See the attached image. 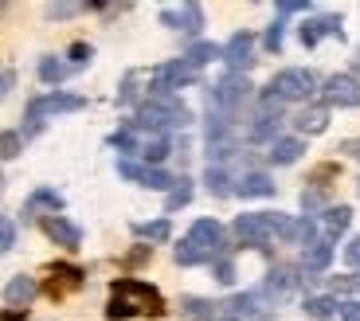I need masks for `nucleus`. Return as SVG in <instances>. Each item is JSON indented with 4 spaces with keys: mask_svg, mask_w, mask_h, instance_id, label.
<instances>
[{
    "mask_svg": "<svg viewBox=\"0 0 360 321\" xmlns=\"http://www.w3.org/2000/svg\"><path fill=\"white\" fill-rule=\"evenodd\" d=\"M224 63H227V75H243L247 67H251V63H255V36H251V32H239V36L227 39Z\"/></svg>",
    "mask_w": 360,
    "mask_h": 321,
    "instance_id": "obj_12",
    "label": "nucleus"
},
{
    "mask_svg": "<svg viewBox=\"0 0 360 321\" xmlns=\"http://www.w3.org/2000/svg\"><path fill=\"white\" fill-rule=\"evenodd\" d=\"M306 8H309L306 0H282V4H278V16H294V12H306Z\"/></svg>",
    "mask_w": 360,
    "mask_h": 321,
    "instance_id": "obj_42",
    "label": "nucleus"
},
{
    "mask_svg": "<svg viewBox=\"0 0 360 321\" xmlns=\"http://www.w3.org/2000/svg\"><path fill=\"white\" fill-rule=\"evenodd\" d=\"M36 290H39V286H36V278L16 275L8 286H4V302H8V306H16V310H20V306H27L32 298H36Z\"/></svg>",
    "mask_w": 360,
    "mask_h": 321,
    "instance_id": "obj_20",
    "label": "nucleus"
},
{
    "mask_svg": "<svg viewBox=\"0 0 360 321\" xmlns=\"http://www.w3.org/2000/svg\"><path fill=\"white\" fill-rule=\"evenodd\" d=\"M329 263H333V243L317 235V239L302 251V270H325Z\"/></svg>",
    "mask_w": 360,
    "mask_h": 321,
    "instance_id": "obj_19",
    "label": "nucleus"
},
{
    "mask_svg": "<svg viewBox=\"0 0 360 321\" xmlns=\"http://www.w3.org/2000/svg\"><path fill=\"white\" fill-rule=\"evenodd\" d=\"M117 177H126V180H134V184H141V188H172V177L165 169H157V165H145V160H134V157H122L117 160Z\"/></svg>",
    "mask_w": 360,
    "mask_h": 321,
    "instance_id": "obj_8",
    "label": "nucleus"
},
{
    "mask_svg": "<svg viewBox=\"0 0 360 321\" xmlns=\"http://www.w3.org/2000/svg\"><path fill=\"white\" fill-rule=\"evenodd\" d=\"M82 8H86V4H51V8H47V16H51V20H63V16H79Z\"/></svg>",
    "mask_w": 360,
    "mask_h": 321,
    "instance_id": "obj_38",
    "label": "nucleus"
},
{
    "mask_svg": "<svg viewBox=\"0 0 360 321\" xmlns=\"http://www.w3.org/2000/svg\"><path fill=\"white\" fill-rule=\"evenodd\" d=\"M302 282H306V278H302V270H294V267H286V263H282V267H270L266 282H262L259 290L266 294L270 306H278V302H286V298L294 294Z\"/></svg>",
    "mask_w": 360,
    "mask_h": 321,
    "instance_id": "obj_9",
    "label": "nucleus"
},
{
    "mask_svg": "<svg viewBox=\"0 0 360 321\" xmlns=\"http://www.w3.org/2000/svg\"><path fill=\"white\" fill-rule=\"evenodd\" d=\"M86 59H90V47L86 44H75L71 47V67H86Z\"/></svg>",
    "mask_w": 360,
    "mask_h": 321,
    "instance_id": "obj_43",
    "label": "nucleus"
},
{
    "mask_svg": "<svg viewBox=\"0 0 360 321\" xmlns=\"http://www.w3.org/2000/svg\"><path fill=\"white\" fill-rule=\"evenodd\" d=\"M349 223H352V208H345V204L325 208V212H321V239H329V243H333L337 235H345V232H349Z\"/></svg>",
    "mask_w": 360,
    "mask_h": 321,
    "instance_id": "obj_18",
    "label": "nucleus"
},
{
    "mask_svg": "<svg viewBox=\"0 0 360 321\" xmlns=\"http://www.w3.org/2000/svg\"><path fill=\"white\" fill-rule=\"evenodd\" d=\"M188 200H192V180L188 177L172 180V192H169V200H165V212H176V208H184Z\"/></svg>",
    "mask_w": 360,
    "mask_h": 321,
    "instance_id": "obj_32",
    "label": "nucleus"
},
{
    "mask_svg": "<svg viewBox=\"0 0 360 321\" xmlns=\"http://www.w3.org/2000/svg\"><path fill=\"white\" fill-rule=\"evenodd\" d=\"M59 208H63V196H59L55 188H36V192L24 200V215H27V220H39V212L59 215Z\"/></svg>",
    "mask_w": 360,
    "mask_h": 321,
    "instance_id": "obj_16",
    "label": "nucleus"
},
{
    "mask_svg": "<svg viewBox=\"0 0 360 321\" xmlns=\"http://www.w3.org/2000/svg\"><path fill=\"white\" fill-rule=\"evenodd\" d=\"M216 302H207V298H184V317L188 321H216Z\"/></svg>",
    "mask_w": 360,
    "mask_h": 321,
    "instance_id": "obj_28",
    "label": "nucleus"
},
{
    "mask_svg": "<svg viewBox=\"0 0 360 321\" xmlns=\"http://www.w3.org/2000/svg\"><path fill=\"white\" fill-rule=\"evenodd\" d=\"M161 24L172 27V32H200L204 27V8L200 4H169V8H161Z\"/></svg>",
    "mask_w": 360,
    "mask_h": 321,
    "instance_id": "obj_13",
    "label": "nucleus"
},
{
    "mask_svg": "<svg viewBox=\"0 0 360 321\" xmlns=\"http://www.w3.org/2000/svg\"><path fill=\"white\" fill-rule=\"evenodd\" d=\"M337 317H341V321H360V302H356V298L341 302V306H337Z\"/></svg>",
    "mask_w": 360,
    "mask_h": 321,
    "instance_id": "obj_39",
    "label": "nucleus"
},
{
    "mask_svg": "<svg viewBox=\"0 0 360 321\" xmlns=\"http://www.w3.org/2000/svg\"><path fill=\"white\" fill-rule=\"evenodd\" d=\"M278 122L282 118H255V125L247 130V137H251V141H270V137L278 134Z\"/></svg>",
    "mask_w": 360,
    "mask_h": 321,
    "instance_id": "obj_33",
    "label": "nucleus"
},
{
    "mask_svg": "<svg viewBox=\"0 0 360 321\" xmlns=\"http://www.w3.org/2000/svg\"><path fill=\"white\" fill-rule=\"evenodd\" d=\"M12 87H16V71H12V67H4V71H0V102L12 94Z\"/></svg>",
    "mask_w": 360,
    "mask_h": 321,
    "instance_id": "obj_40",
    "label": "nucleus"
},
{
    "mask_svg": "<svg viewBox=\"0 0 360 321\" xmlns=\"http://www.w3.org/2000/svg\"><path fill=\"white\" fill-rule=\"evenodd\" d=\"M345 153H349V157H356V160H360V137H356V141H345Z\"/></svg>",
    "mask_w": 360,
    "mask_h": 321,
    "instance_id": "obj_45",
    "label": "nucleus"
},
{
    "mask_svg": "<svg viewBox=\"0 0 360 321\" xmlns=\"http://www.w3.org/2000/svg\"><path fill=\"white\" fill-rule=\"evenodd\" d=\"M134 235H137V239L161 243V239H169V235H172V223H169V215H165V220H153V223H134Z\"/></svg>",
    "mask_w": 360,
    "mask_h": 321,
    "instance_id": "obj_29",
    "label": "nucleus"
},
{
    "mask_svg": "<svg viewBox=\"0 0 360 321\" xmlns=\"http://www.w3.org/2000/svg\"><path fill=\"white\" fill-rule=\"evenodd\" d=\"M286 227V215L282 212H247L235 220V239L243 243V247H255V251H266L270 239Z\"/></svg>",
    "mask_w": 360,
    "mask_h": 321,
    "instance_id": "obj_3",
    "label": "nucleus"
},
{
    "mask_svg": "<svg viewBox=\"0 0 360 321\" xmlns=\"http://www.w3.org/2000/svg\"><path fill=\"white\" fill-rule=\"evenodd\" d=\"M219 321H239V317H219Z\"/></svg>",
    "mask_w": 360,
    "mask_h": 321,
    "instance_id": "obj_46",
    "label": "nucleus"
},
{
    "mask_svg": "<svg viewBox=\"0 0 360 321\" xmlns=\"http://www.w3.org/2000/svg\"><path fill=\"white\" fill-rule=\"evenodd\" d=\"M216 282L219 286H235V263L231 259H216Z\"/></svg>",
    "mask_w": 360,
    "mask_h": 321,
    "instance_id": "obj_35",
    "label": "nucleus"
},
{
    "mask_svg": "<svg viewBox=\"0 0 360 321\" xmlns=\"http://www.w3.org/2000/svg\"><path fill=\"white\" fill-rule=\"evenodd\" d=\"M188 122H192L188 106H180L172 94L141 102V106H137V118H134L137 130H145V134H165V137H169V130H176V125H188Z\"/></svg>",
    "mask_w": 360,
    "mask_h": 321,
    "instance_id": "obj_2",
    "label": "nucleus"
},
{
    "mask_svg": "<svg viewBox=\"0 0 360 321\" xmlns=\"http://www.w3.org/2000/svg\"><path fill=\"white\" fill-rule=\"evenodd\" d=\"M235 196H274V180L266 177V172H247L239 184H235Z\"/></svg>",
    "mask_w": 360,
    "mask_h": 321,
    "instance_id": "obj_23",
    "label": "nucleus"
},
{
    "mask_svg": "<svg viewBox=\"0 0 360 321\" xmlns=\"http://www.w3.org/2000/svg\"><path fill=\"white\" fill-rule=\"evenodd\" d=\"M302 153H306V141H302V137H274V145H270V160H274V165H294Z\"/></svg>",
    "mask_w": 360,
    "mask_h": 321,
    "instance_id": "obj_22",
    "label": "nucleus"
},
{
    "mask_svg": "<svg viewBox=\"0 0 360 321\" xmlns=\"http://www.w3.org/2000/svg\"><path fill=\"white\" fill-rule=\"evenodd\" d=\"M12 243H16V227H12V220L0 215V251H12Z\"/></svg>",
    "mask_w": 360,
    "mask_h": 321,
    "instance_id": "obj_37",
    "label": "nucleus"
},
{
    "mask_svg": "<svg viewBox=\"0 0 360 321\" xmlns=\"http://www.w3.org/2000/svg\"><path fill=\"white\" fill-rule=\"evenodd\" d=\"M356 192H360V180H356Z\"/></svg>",
    "mask_w": 360,
    "mask_h": 321,
    "instance_id": "obj_48",
    "label": "nucleus"
},
{
    "mask_svg": "<svg viewBox=\"0 0 360 321\" xmlns=\"http://www.w3.org/2000/svg\"><path fill=\"white\" fill-rule=\"evenodd\" d=\"M282 27H286L282 20L266 27V39H262V47H266V51H282Z\"/></svg>",
    "mask_w": 360,
    "mask_h": 321,
    "instance_id": "obj_36",
    "label": "nucleus"
},
{
    "mask_svg": "<svg viewBox=\"0 0 360 321\" xmlns=\"http://www.w3.org/2000/svg\"><path fill=\"white\" fill-rule=\"evenodd\" d=\"M337 306H341V302H337V298H329V294H309V298H306V313H309L314 321L333 317V313H337Z\"/></svg>",
    "mask_w": 360,
    "mask_h": 321,
    "instance_id": "obj_27",
    "label": "nucleus"
},
{
    "mask_svg": "<svg viewBox=\"0 0 360 321\" xmlns=\"http://www.w3.org/2000/svg\"><path fill=\"white\" fill-rule=\"evenodd\" d=\"M294 125H297V134H325V125H329V106H306L302 114L294 118Z\"/></svg>",
    "mask_w": 360,
    "mask_h": 321,
    "instance_id": "obj_21",
    "label": "nucleus"
},
{
    "mask_svg": "<svg viewBox=\"0 0 360 321\" xmlns=\"http://www.w3.org/2000/svg\"><path fill=\"white\" fill-rule=\"evenodd\" d=\"M325 36L345 39L341 16H314V20H306V24H302V44H306V47H317Z\"/></svg>",
    "mask_w": 360,
    "mask_h": 321,
    "instance_id": "obj_15",
    "label": "nucleus"
},
{
    "mask_svg": "<svg viewBox=\"0 0 360 321\" xmlns=\"http://www.w3.org/2000/svg\"><path fill=\"white\" fill-rule=\"evenodd\" d=\"M345 263L360 270V235H356V239H349V247H345Z\"/></svg>",
    "mask_w": 360,
    "mask_h": 321,
    "instance_id": "obj_41",
    "label": "nucleus"
},
{
    "mask_svg": "<svg viewBox=\"0 0 360 321\" xmlns=\"http://www.w3.org/2000/svg\"><path fill=\"white\" fill-rule=\"evenodd\" d=\"M172 259H176L180 267H200V263H207L204 251H200L196 243H188V239H180L176 247H172Z\"/></svg>",
    "mask_w": 360,
    "mask_h": 321,
    "instance_id": "obj_31",
    "label": "nucleus"
},
{
    "mask_svg": "<svg viewBox=\"0 0 360 321\" xmlns=\"http://www.w3.org/2000/svg\"><path fill=\"white\" fill-rule=\"evenodd\" d=\"M207 102H212V110H216V114H227V118H231L235 110L243 106V102H251V82H247L243 75H224V79L212 87Z\"/></svg>",
    "mask_w": 360,
    "mask_h": 321,
    "instance_id": "obj_5",
    "label": "nucleus"
},
{
    "mask_svg": "<svg viewBox=\"0 0 360 321\" xmlns=\"http://www.w3.org/2000/svg\"><path fill=\"white\" fill-rule=\"evenodd\" d=\"M0 192H4V177H0Z\"/></svg>",
    "mask_w": 360,
    "mask_h": 321,
    "instance_id": "obj_47",
    "label": "nucleus"
},
{
    "mask_svg": "<svg viewBox=\"0 0 360 321\" xmlns=\"http://www.w3.org/2000/svg\"><path fill=\"white\" fill-rule=\"evenodd\" d=\"M321 99L325 106H360V82L352 79V75H329V79L321 82Z\"/></svg>",
    "mask_w": 360,
    "mask_h": 321,
    "instance_id": "obj_10",
    "label": "nucleus"
},
{
    "mask_svg": "<svg viewBox=\"0 0 360 321\" xmlns=\"http://www.w3.org/2000/svg\"><path fill=\"white\" fill-rule=\"evenodd\" d=\"M149 79H153V87H149V90H153V99H165V94H172V90L196 82L200 71H196V67H188L184 59H172V63H161Z\"/></svg>",
    "mask_w": 360,
    "mask_h": 321,
    "instance_id": "obj_6",
    "label": "nucleus"
},
{
    "mask_svg": "<svg viewBox=\"0 0 360 321\" xmlns=\"http://www.w3.org/2000/svg\"><path fill=\"white\" fill-rule=\"evenodd\" d=\"M51 278L55 282L47 286L55 298L59 294H67V290H79V282H82V270H75V267H51Z\"/></svg>",
    "mask_w": 360,
    "mask_h": 321,
    "instance_id": "obj_24",
    "label": "nucleus"
},
{
    "mask_svg": "<svg viewBox=\"0 0 360 321\" xmlns=\"http://www.w3.org/2000/svg\"><path fill=\"white\" fill-rule=\"evenodd\" d=\"M86 106V99H79V94H39V99L27 102V114L24 122H39L44 125L47 114H75V110Z\"/></svg>",
    "mask_w": 360,
    "mask_h": 321,
    "instance_id": "obj_7",
    "label": "nucleus"
},
{
    "mask_svg": "<svg viewBox=\"0 0 360 321\" xmlns=\"http://www.w3.org/2000/svg\"><path fill=\"white\" fill-rule=\"evenodd\" d=\"M184 239L196 243V247L204 251V259L212 263V259H219V255H224V239H227V235H224V227H219L216 220H196L188 227V235H184Z\"/></svg>",
    "mask_w": 360,
    "mask_h": 321,
    "instance_id": "obj_11",
    "label": "nucleus"
},
{
    "mask_svg": "<svg viewBox=\"0 0 360 321\" xmlns=\"http://www.w3.org/2000/svg\"><path fill=\"white\" fill-rule=\"evenodd\" d=\"M67 75H71V63H63V59H55V55H44V59H39V79L44 82H63Z\"/></svg>",
    "mask_w": 360,
    "mask_h": 321,
    "instance_id": "obj_26",
    "label": "nucleus"
},
{
    "mask_svg": "<svg viewBox=\"0 0 360 321\" xmlns=\"http://www.w3.org/2000/svg\"><path fill=\"white\" fill-rule=\"evenodd\" d=\"M204 184H207V192H212V196H219V200L231 196V192H235V180L227 177V172L219 169V165H212V169L204 172Z\"/></svg>",
    "mask_w": 360,
    "mask_h": 321,
    "instance_id": "obj_25",
    "label": "nucleus"
},
{
    "mask_svg": "<svg viewBox=\"0 0 360 321\" xmlns=\"http://www.w3.org/2000/svg\"><path fill=\"white\" fill-rule=\"evenodd\" d=\"M20 149H24V137L12 130H0V160H16Z\"/></svg>",
    "mask_w": 360,
    "mask_h": 321,
    "instance_id": "obj_34",
    "label": "nucleus"
},
{
    "mask_svg": "<svg viewBox=\"0 0 360 321\" xmlns=\"http://www.w3.org/2000/svg\"><path fill=\"white\" fill-rule=\"evenodd\" d=\"M165 313V298L157 286L149 282H134V278H117L106 302V317L122 321V317H157Z\"/></svg>",
    "mask_w": 360,
    "mask_h": 321,
    "instance_id": "obj_1",
    "label": "nucleus"
},
{
    "mask_svg": "<svg viewBox=\"0 0 360 321\" xmlns=\"http://www.w3.org/2000/svg\"><path fill=\"white\" fill-rule=\"evenodd\" d=\"M266 90H274L282 102H306V99H314V94H321V79H317L314 71H306V67H290V71L274 75Z\"/></svg>",
    "mask_w": 360,
    "mask_h": 321,
    "instance_id": "obj_4",
    "label": "nucleus"
},
{
    "mask_svg": "<svg viewBox=\"0 0 360 321\" xmlns=\"http://www.w3.org/2000/svg\"><path fill=\"white\" fill-rule=\"evenodd\" d=\"M302 208H306V212H317V208H321V192H314V188H309L306 196H302Z\"/></svg>",
    "mask_w": 360,
    "mask_h": 321,
    "instance_id": "obj_44",
    "label": "nucleus"
},
{
    "mask_svg": "<svg viewBox=\"0 0 360 321\" xmlns=\"http://www.w3.org/2000/svg\"><path fill=\"white\" fill-rule=\"evenodd\" d=\"M278 235L286 243H294V247H309L317 239V223H314V215H294V220L286 215V227Z\"/></svg>",
    "mask_w": 360,
    "mask_h": 321,
    "instance_id": "obj_17",
    "label": "nucleus"
},
{
    "mask_svg": "<svg viewBox=\"0 0 360 321\" xmlns=\"http://www.w3.org/2000/svg\"><path fill=\"white\" fill-rule=\"evenodd\" d=\"M39 227H44L47 239L59 243V247H67V251H75L82 243V232L71 220H63V215H39Z\"/></svg>",
    "mask_w": 360,
    "mask_h": 321,
    "instance_id": "obj_14",
    "label": "nucleus"
},
{
    "mask_svg": "<svg viewBox=\"0 0 360 321\" xmlns=\"http://www.w3.org/2000/svg\"><path fill=\"white\" fill-rule=\"evenodd\" d=\"M219 55H224V51H219L216 44H192V47H188V55H184V63L200 71V67H207V63L219 59Z\"/></svg>",
    "mask_w": 360,
    "mask_h": 321,
    "instance_id": "obj_30",
    "label": "nucleus"
}]
</instances>
